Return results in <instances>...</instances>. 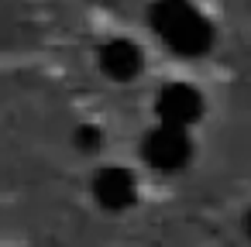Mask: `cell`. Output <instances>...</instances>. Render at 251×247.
Returning <instances> with one entry per match:
<instances>
[{"label": "cell", "instance_id": "8992f818", "mask_svg": "<svg viewBox=\"0 0 251 247\" xmlns=\"http://www.w3.org/2000/svg\"><path fill=\"white\" fill-rule=\"evenodd\" d=\"M76 148H83V151H97L100 144H103V134L93 127V124H83V127H76Z\"/></svg>", "mask_w": 251, "mask_h": 247}, {"label": "cell", "instance_id": "277c9868", "mask_svg": "<svg viewBox=\"0 0 251 247\" xmlns=\"http://www.w3.org/2000/svg\"><path fill=\"white\" fill-rule=\"evenodd\" d=\"M134 196H138V182H134V175H131L127 168L107 165V168H100V172L93 175V199H97L103 209L121 213V209H127V206L134 202Z\"/></svg>", "mask_w": 251, "mask_h": 247}, {"label": "cell", "instance_id": "6da1fadb", "mask_svg": "<svg viewBox=\"0 0 251 247\" xmlns=\"http://www.w3.org/2000/svg\"><path fill=\"white\" fill-rule=\"evenodd\" d=\"M148 21H151L155 35L165 42V48L182 55V59H200L213 45L210 21L189 0H155L148 11Z\"/></svg>", "mask_w": 251, "mask_h": 247}, {"label": "cell", "instance_id": "52a82bcc", "mask_svg": "<svg viewBox=\"0 0 251 247\" xmlns=\"http://www.w3.org/2000/svg\"><path fill=\"white\" fill-rule=\"evenodd\" d=\"M248 233H251V213H248Z\"/></svg>", "mask_w": 251, "mask_h": 247}, {"label": "cell", "instance_id": "7a4b0ae2", "mask_svg": "<svg viewBox=\"0 0 251 247\" xmlns=\"http://www.w3.org/2000/svg\"><path fill=\"white\" fill-rule=\"evenodd\" d=\"M141 155L151 168L158 172H179L189 158H193V144H189V134L186 127H176V124H162L155 131L145 134L141 141Z\"/></svg>", "mask_w": 251, "mask_h": 247}, {"label": "cell", "instance_id": "5b68a950", "mask_svg": "<svg viewBox=\"0 0 251 247\" xmlns=\"http://www.w3.org/2000/svg\"><path fill=\"white\" fill-rule=\"evenodd\" d=\"M100 69L117 79V83H127L141 72V48L131 42V38H110L103 48H100Z\"/></svg>", "mask_w": 251, "mask_h": 247}, {"label": "cell", "instance_id": "3957f363", "mask_svg": "<svg viewBox=\"0 0 251 247\" xmlns=\"http://www.w3.org/2000/svg\"><path fill=\"white\" fill-rule=\"evenodd\" d=\"M155 113H158L162 124L189 127V124H196L203 117V96L189 83H169L155 96Z\"/></svg>", "mask_w": 251, "mask_h": 247}]
</instances>
